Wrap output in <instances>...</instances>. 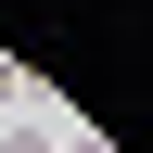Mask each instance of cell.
<instances>
[{"label": "cell", "instance_id": "obj_2", "mask_svg": "<svg viewBox=\"0 0 153 153\" xmlns=\"http://www.w3.org/2000/svg\"><path fill=\"white\" fill-rule=\"evenodd\" d=\"M0 153H51V140H0Z\"/></svg>", "mask_w": 153, "mask_h": 153}, {"label": "cell", "instance_id": "obj_1", "mask_svg": "<svg viewBox=\"0 0 153 153\" xmlns=\"http://www.w3.org/2000/svg\"><path fill=\"white\" fill-rule=\"evenodd\" d=\"M13 102H26V76H13V64H0V115H13Z\"/></svg>", "mask_w": 153, "mask_h": 153}]
</instances>
